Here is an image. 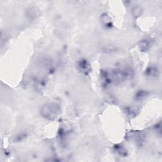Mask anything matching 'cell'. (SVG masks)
<instances>
[{"instance_id": "cell-2", "label": "cell", "mask_w": 162, "mask_h": 162, "mask_svg": "<svg viewBox=\"0 0 162 162\" xmlns=\"http://www.w3.org/2000/svg\"><path fill=\"white\" fill-rule=\"evenodd\" d=\"M142 13V9L139 7H136L133 9V14L136 17L141 16Z\"/></svg>"}, {"instance_id": "cell-1", "label": "cell", "mask_w": 162, "mask_h": 162, "mask_svg": "<svg viewBox=\"0 0 162 162\" xmlns=\"http://www.w3.org/2000/svg\"><path fill=\"white\" fill-rule=\"evenodd\" d=\"M57 109L55 106H53L52 105H46L43 107L42 110L43 115L46 117L52 119L53 117H55L57 115Z\"/></svg>"}]
</instances>
